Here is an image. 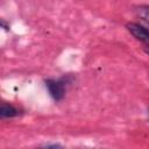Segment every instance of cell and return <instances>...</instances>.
Wrapping results in <instances>:
<instances>
[{
	"mask_svg": "<svg viewBox=\"0 0 149 149\" xmlns=\"http://www.w3.org/2000/svg\"><path fill=\"white\" fill-rule=\"evenodd\" d=\"M44 83L50 97L55 101H61L64 98L68 85V80L65 79V77L61 79H47Z\"/></svg>",
	"mask_w": 149,
	"mask_h": 149,
	"instance_id": "1",
	"label": "cell"
},
{
	"mask_svg": "<svg viewBox=\"0 0 149 149\" xmlns=\"http://www.w3.org/2000/svg\"><path fill=\"white\" fill-rule=\"evenodd\" d=\"M126 28L136 40L141 42H149V30L146 26L136 22H128L126 24Z\"/></svg>",
	"mask_w": 149,
	"mask_h": 149,
	"instance_id": "2",
	"label": "cell"
},
{
	"mask_svg": "<svg viewBox=\"0 0 149 149\" xmlns=\"http://www.w3.org/2000/svg\"><path fill=\"white\" fill-rule=\"evenodd\" d=\"M19 115V109L13 106L12 104H6L2 102L1 107H0V116L2 119H10V118H15Z\"/></svg>",
	"mask_w": 149,
	"mask_h": 149,
	"instance_id": "3",
	"label": "cell"
},
{
	"mask_svg": "<svg viewBox=\"0 0 149 149\" xmlns=\"http://www.w3.org/2000/svg\"><path fill=\"white\" fill-rule=\"evenodd\" d=\"M135 14L137 17H140L142 21H144L147 24H149V6L141 5L135 8Z\"/></svg>",
	"mask_w": 149,
	"mask_h": 149,
	"instance_id": "4",
	"label": "cell"
},
{
	"mask_svg": "<svg viewBox=\"0 0 149 149\" xmlns=\"http://www.w3.org/2000/svg\"><path fill=\"white\" fill-rule=\"evenodd\" d=\"M1 26H2V28H3L5 30H9V24H7L3 20H1Z\"/></svg>",
	"mask_w": 149,
	"mask_h": 149,
	"instance_id": "5",
	"label": "cell"
},
{
	"mask_svg": "<svg viewBox=\"0 0 149 149\" xmlns=\"http://www.w3.org/2000/svg\"><path fill=\"white\" fill-rule=\"evenodd\" d=\"M144 51H146V52H147V54H148V55H149V44H148V45H146V47H144Z\"/></svg>",
	"mask_w": 149,
	"mask_h": 149,
	"instance_id": "6",
	"label": "cell"
}]
</instances>
